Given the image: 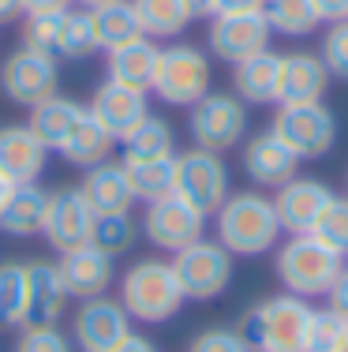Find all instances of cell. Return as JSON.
Returning <instances> with one entry per match:
<instances>
[{
	"mask_svg": "<svg viewBox=\"0 0 348 352\" xmlns=\"http://www.w3.org/2000/svg\"><path fill=\"white\" fill-rule=\"evenodd\" d=\"M281 236H285V229L277 221L273 199L259 188L232 191L213 214V240H221L236 258L270 255V251H277Z\"/></svg>",
	"mask_w": 348,
	"mask_h": 352,
	"instance_id": "6da1fadb",
	"label": "cell"
},
{
	"mask_svg": "<svg viewBox=\"0 0 348 352\" xmlns=\"http://www.w3.org/2000/svg\"><path fill=\"white\" fill-rule=\"evenodd\" d=\"M184 289L176 281L172 258H157L146 255L139 263H131L120 278V304L131 315V322L143 326H161L169 318L180 315L184 307Z\"/></svg>",
	"mask_w": 348,
	"mask_h": 352,
	"instance_id": "7a4b0ae2",
	"label": "cell"
},
{
	"mask_svg": "<svg viewBox=\"0 0 348 352\" xmlns=\"http://www.w3.org/2000/svg\"><path fill=\"white\" fill-rule=\"evenodd\" d=\"M314 307L303 296L277 292L255 304L236 326L244 333L247 349L255 352H308V330H311Z\"/></svg>",
	"mask_w": 348,
	"mask_h": 352,
	"instance_id": "3957f363",
	"label": "cell"
},
{
	"mask_svg": "<svg viewBox=\"0 0 348 352\" xmlns=\"http://www.w3.org/2000/svg\"><path fill=\"white\" fill-rule=\"evenodd\" d=\"M345 266L348 258L337 255L334 248H326L322 240H314L311 232L308 236H288L285 244H277V255H273V270H277L281 289L303 300L326 296Z\"/></svg>",
	"mask_w": 348,
	"mask_h": 352,
	"instance_id": "277c9868",
	"label": "cell"
},
{
	"mask_svg": "<svg viewBox=\"0 0 348 352\" xmlns=\"http://www.w3.org/2000/svg\"><path fill=\"white\" fill-rule=\"evenodd\" d=\"M213 82V64L206 49L192 45V41H172V45H161V56H157V75L150 94L165 105L176 109H192L202 94H210Z\"/></svg>",
	"mask_w": 348,
	"mask_h": 352,
	"instance_id": "5b68a950",
	"label": "cell"
},
{
	"mask_svg": "<svg viewBox=\"0 0 348 352\" xmlns=\"http://www.w3.org/2000/svg\"><path fill=\"white\" fill-rule=\"evenodd\" d=\"M247 105L229 90H210L187 109V135L195 146L229 154L247 139Z\"/></svg>",
	"mask_w": 348,
	"mask_h": 352,
	"instance_id": "8992f818",
	"label": "cell"
},
{
	"mask_svg": "<svg viewBox=\"0 0 348 352\" xmlns=\"http://www.w3.org/2000/svg\"><path fill=\"white\" fill-rule=\"evenodd\" d=\"M270 131L292 150L300 162L326 157L337 146V116L326 102H300L277 105V116L270 120Z\"/></svg>",
	"mask_w": 348,
	"mask_h": 352,
	"instance_id": "52a82bcc",
	"label": "cell"
},
{
	"mask_svg": "<svg viewBox=\"0 0 348 352\" xmlns=\"http://www.w3.org/2000/svg\"><path fill=\"white\" fill-rule=\"evenodd\" d=\"M172 270L187 300H218L229 292L232 274H236V255L221 240H195L184 251L172 255Z\"/></svg>",
	"mask_w": 348,
	"mask_h": 352,
	"instance_id": "ba28073f",
	"label": "cell"
},
{
	"mask_svg": "<svg viewBox=\"0 0 348 352\" xmlns=\"http://www.w3.org/2000/svg\"><path fill=\"white\" fill-rule=\"evenodd\" d=\"M172 195L192 203L206 217L218 214V206L232 195V176H229L225 157L202 146H192L184 154L176 150V191Z\"/></svg>",
	"mask_w": 348,
	"mask_h": 352,
	"instance_id": "9c48e42d",
	"label": "cell"
},
{
	"mask_svg": "<svg viewBox=\"0 0 348 352\" xmlns=\"http://www.w3.org/2000/svg\"><path fill=\"white\" fill-rule=\"evenodd\" d=\"M60 60L38 53L30 45H19L4 56L0 64V90L12 105H23V109H34L41 105L45 98L60 94Z\"/></svg>",
	"mask_w": 348,
	"mask_h": 352,
	"instance_id": "30bf717a",
	"label": "cell"
},
{
	"mask_svg": "<svg viewBox=\"0 0 348 352\" xmlns=\"http://www.w3.org/2000/svg\"><path fill=\"white\" fill-rule=\"evenodd\" d=\"M68 333L76 352H113L135 330H131V315L124 311L120 296L105 292V296H94V300H79Z\"/></svg>",
	"mask_w": 348,
	"mask_h": 352,
	"instance_id": "8fae6325",
	"label": "cell"
},
{
	"mask_svg": "<svg viewBox=\"0 0 348 352\" xmlns=\"http://www.w3.org/2000/svg\"><path fill=\"white\" fill-rule=\"evenodd\" d=\"M139 232L157 251L176 255V251H184L187 244L206 236V214L195 210L192 203H184L180 195H169V199H157V203H146Z\"/></svg>",
	"mask_w": 348,
	"mask_h": 352,
	"instance_id": "7c38bea8",
	"label": "cell"
},
{
	"mask_svg": "<svg viewBox=\"0 0 348 352\" xmlns=\"http://www.w3.org/2000/svg\"><path fill=\"white\" fill-rule=\"evenodd\" d=\"M273 30L266 23V12H232V15H210V30H206V49L218 56L221 64H240L247 56L270 49Z\"/></svg>",
	"mask_w": 348,
	"mask_h": 352,
	"instance_id": "4fadbf2b",
	"label": "cell"
},
{
	"mask_svg": "<svg viewBox=\"0 0 348 352\" xmlns=\"http://www.w3.org/2000/svg\"><path fill=\"white\" fill-rule=\"evenodd\" d=\"M334 199V188L318 176H292L288 184H281L273 191V210H277V221L288 236H308V232L318 225L322 210Z\"/></svg>",
	"mask_w": 348,
	"mask_h": 352,
	"instance_id": "5bb4252c",
	"label": "cell"
},
{
	"mask_svg": "<svg viewBox=\"0 0 348 352\" xmlns=\"http://www.w3.org/2000/svg\"><path fill=\"white\" fill-rule=\"evenodd\" d=\"M240 165H244L247 180L259 191H277L292 176H300V157L285 146L273 131H259V135L240 142Z\"/></svg>",
	"mask_w": 348,
	"mask_h": 352,
	"instance_id": "9a60e30c",
	"label": "cell"
},
{
	"mask_svg": "<svg viewBox=\"0 0 348 352\" xmlns=\"http://www.w3.org/2000/svg\"><path fill=\"white\" fill-rule=\"evenodd\" d=\"M90 229H94V210H90L86 199L79 195V188L49 191V210H45L41 236L49 240V248H53L56 255L90 244Z\"/></svg>",
	"mask_w": 348,
	"mask_h": 352,
	"instance_id": "2e32d148",
	"label": "cell"
},
{
	"mask_svg": "<svg viewBox=\"0 0 348 352\" xmlns=\"http://www.w3.org/2000/svg\"><path fill=\"white\" fill-rule=\"evenodd\" d=\"M56 270H60V281H64V292L68 300H94V296H105L116 281V258L97 251L94 244H82V248H71L56 258Z\"/></svg>",
	"mask_w": 348,
	"mask_h": 352,
	"instance_id": "e0dca14e",
	"label": "cell"
},
{
	"mask_svg": "<svg viewBox=\"0 0 348 352\" xmlns=\"http://www.w3.org/2000/svg\"><path fill=\"white\" fill-rule=\"evenodd\" d=\"M86 109L116 142L128 139L131 131L143 124V116L150 113V105H146V90L120 87V82H113V79H105L102 87L94 90V98H90Z\"/></svg>",
	"mask_w": 348,
	"mask_h": 352,
	"instance_id": "ac0fdd59",
	"label": "cell"
},
{
	"mask_svg": "<svg viewBox=\"0 0 348 352\" xmlns=\"http://www.w3.org/2000/svg\"><path fill=\"white\" fill-rule=\"evenodd\" d=\"M79 195L86 199V206L94 214H124L135 206V191H131L128 169H124V162H113V157L82 169Z\"/></svg>",
	"mask_w": 348,
	"mask_h": 352,
	"instance_id": "d6986e66",
	"label": "cell"
},
{
	"mask_svg": "<svg viewBox=\"0 0 348 352\" xmlns=\"http://www.w3.org/2000/svg\"><path fill=\"white\" fill-rule=\"evenodd\" d=\"M49 146L27 124H4L0 128V173L12 184H34L45 173Z\"/></svg>",
	"mask_w": 348,
	"mask_h": 352,
	"instance_id": "ffe728a7",
	"label": "cell"
},
{
	"mask_svg": "<svg viewBox=\"0 0 348 352\" xmlns=\"http://www.w3.org/2000/svg\"><path fill=\"white\" fill-rule=\"evenodd\" d=\"M68 304L60 270L49 258H30L27 263V322L23 326H56Z\"/></svg>",
	"mask_w": 348,
	"mask_h": 352,
	"instance_id": "44dd1931",
	"label": "cell"
},
{
	"mask_svg": "<svg viewBox=\"0 0 348 352\" xmlns=\"http://www.w3.org/2000/svg\"><path fill=\"white\" fill-rule=\"evenodd\" d=\"M329 87V72L318 53H281V90L277 105L322 102Z\"/></svg>",
	"mask_w": 348,
	"mask_h": 352,
	"instance_id": "7402d4cb",
	"label": "cell"
},
{
	"mask_svg": "<svg viewBox=\"0 0 348 352\" xmlns=\"http://www.w3.org/2000/svg\"><path fill=\"white\" fill-rule=\"evenodd\" d=\"M277 90H281V53L262 49V53L232 64V94L244 105H277Z\"/></svg>",
	"mask_w": 348,
	"mask_h": 352,
	"instance_id": "603a6c76",
	"label": "cell"
},
{
	"mask_svg": "<svg viewBox=\"0 0 348 352\" xmlns=\"http://www.w3.org/2000/svg\"><path fill=\"white\" fill-rule=\"evenodd\" d=\"M82 116H86V105H82V102H76V98H64V94H53V98H45L41 105L30 109L27 128L34 131L41 142H45L49 154H56L64 142L76 135V128L82 124Z\"/></svg>",
	"mask_w": 348,
	"mask_h": 352,
	"instance_id": "cb8c5ba5",
	"label": "cell"
},
{
	"mask_svg": "<svg viewBox=\"0 0 348 352\" xmlns=\"http://www.w3.org/2000/svg\"><path fill=\"white\" fill-rule=\"evenodd\" d=\"M45 210H49V191L41 184H15L12 195H8L4 210H0V232L15 240H30L41 236V225H45Z\"/></svg>",
	"mask_w": 348,
	"mask_h": 352,
	"instance_id": "d4e9b609",
	"label": "cell"
},
{
	"mask_svg": "<svg viewBox=\"0 0 348 352\" xmlns=\"http://www.w3.org/2000/svg\"><path fill=\"white\" fill-rule=\"evenodd\" d=\"M157 56H161V45H157L154 38H135V41H128V45L113 49L105 68H109L113 82L150 94L154 75H157Z\"/></svg>",
	"mask_w": 348,
	"mask_h": 352,
	"instance_id": "484cf974",
	"label": "cell"
},
{
	"mask_svg": "<svg viewBox=\"0 0 348 352\" xmlns=\"http://www.w3.org/2000/svg\"><path fill=\"white\" fill-rule=\"evenodd\" d=\"M90 15H94L97 49H105V53H113V49L128 45V41H135V38H146L131 0H113V4L90 8Z\"/></svg>",
	"mask_w": 348,
	"mask_h": 352,
	"instance_id": "4316f807",
	"label": "cell"
},
{
	"mask_svg": "<svg viewBox=\"0 0 348 352\" xmlns=\"http://www.w3.org/2000/svg\"><path fill=\"white\" fill-rule=\"evenodd\" d=\"M135 15L143 23V34L154 41H172L195 23L187 0H131Z\"/></svg>",
	"mask_w": 348,
	"mask_h": 352,
	"instance_id": "83f0119b",
	"label": "cell"
},
{
	"mask_svg": "<svg viewBox=\"0 0 348 352\" xmlns=\"http://www.w3.org/2000/svg\"><path fill=\"white\" fill-rule=\"evenodd\" d=\"M150 157H176V131L165 116L146 113L143 124L124 139V162H150Z\"/></svg>",
	"mask_w": 348,
	"mask_h": 352,
	"instance_id": "f1b7e54d",
	"label": "cell"
},
{
	"mask_svg": "<svg viewBox=\"0 0 348 352\" xmlns=\"http://www.w3.org/2000/svg\"><path fill=\"white\" fill-rule=\"evenodd\" d=\"M135 191V203H157L176 191V157H150V162H124Z\"/></svg>",
	"mask_w": 348,
	"mask_h": 352,
	"instance_id": "f546056e",
	"label": "cell"
},
{
	"mask_svg": "<svg viewBox=\"0 0 348 352\" xmlns=\"http://www.w3.org/2000/svg\"><path fill=\"white\" fill-rule=\"evenodd\" d=\"M113 146H116V139L102 128V124L94 120V116H90V109H86V116H82V124L76 128V135L64 142V146L56 150V154H60L68 165L90 169V165H97V162H109Z\"/></svg>",
	"mask_w": 348,
	"mask_h": 352,
	"instance_id": "4dcf8cb0",
	"label": "cell"
},
{
	"mask_svg": "<svg viewBox=\"0 0 348 352\" xmlns=\"http://www.w3.org/2000/svg\"><path fill=\"white\" fill-rule=\"evenodd\" d=\"M262 12H266L273 34H285V38H308L322 23L311 0H262Z\"/></svg>",
	"mask_w": 348,
	"mask_h": 352,
	"instance_id": "1f68e13d",
	"label": "cell"
},
{
	"mask_svg": "<svg viewBox=\"0 0 348 352\" xmlns=\"http://www.w3.org/2000/svg\"><path fill=\"white\" fill-rule=\"evenodd\" d=\"M27 322V263H0V326L23 330Z\"/></svg>",
	"mask_w": 348,
	"mask_h": 352,
	"instance_id": "d6a6232c",
	"label": "cell"
},
{
	"mask_svg": "<svg viewBox=\"0 0 348 352\" xmlns=\"http://www.w3.org/2000/svg\"><path fill=\"white\" fill-rule=\"evenodd\" d=\"M139 240V221L131 217V210L124 214H94V229H90V244L105 255L120 258L135 248Z\"/></svg>",
	"mask_w": 348,
	"mask_h": 352,
	"instance_id": "836d02e7",
	"label": "cell"
},
{
	"mask_svg": "<svg viewBox=\"0 0 348 352\" xmlns=\"http://www.w3.org/2000/svg\"><path fill=\"white\" fill-rule=\"evenodd\" d=\"M90 53H97L94 15H90V8H68V15H64L60 60H86Z\"/></svg>",
	"mask_w": 348,
	"mask_h": 352,
	"instance_id": "e575fe53",
	"label": "cell"
},
{
	"mask_svg": "<svg viewBox=\"0 0 348 352\" xmlns=\"http://www.w3.org/2000/svg\"><path fill=\"white\" fill-rule=\"evenodd\" d=\"M64 15L68 12H45V15H27L23 19V45L38 49V53L60 60L64 45Z\"/></svg>",
	"mask_w": 348,
	"mask_h": 352,
	"instance_id": "d590c367",
	"label": "cell"
},
{
	"mask_svg": "<svg viewBox=\"0 0 348 352\" xmlns=\"http://www.w3.org/2000/svg\"><path fill=\"white\" fill-rule=\"evenodd\" d=\"M314 240H322L326 248H334L337 255L348 258V195H334L329 206L322 210L318 225L311 229Z\"/></svg>",
	"mask_w": 348,
	"mask_h": 352,
	"instance_id": "8d00e7d4",
	"label": "cell"
},
{
	"mask_svg": "<svg viewBox=\"0 0 348 352\" xmlns=\"http://www.w3.org/2000/svg\"><path fill=\"white\" fill-rule=\"evenodd\" d=\"M322 64H326L329 79L348 82V19L329 23V30L322 34V49H318Z\"/></svg>",
	"mask_w": 348,
	"mask_h": 352,
	"instance_id": "74e56055",
	"label": "cell"
},
{
	"mask_svg": "<svg viewBox=\"0 0 348 352\" xmlns=\"http://www.w3.org/2000/svg\"><path fill=\"white\" fill-rule=\"evenodd\" d=\"M15 352H76L71 333L60 326H23L15 338Z\"/></svg>",
	"mask_w": 348,
	"mask_h": 352,
	"instance_id": "f35d334b",
	"label": "cell"
},
{
	"mask_svg": "<svg viewBox=\"0 0 348 352\" xmlns=\"http://www.w3.org/2000/svg\"><path fill=\"white\" fill-rule=\"evenodd\" d=\"M348 326L345 315H337L334 307H318L311 311V330H308V352H329L341 338V330Z\"/></svg>",
	"mask_w": 348,
	"mask_h": 352,
	"instance_id": "ab89813d",
	"label": "cell"
},
{
	"mask_svg": "<svg viewBox=\"0 0 348 352\" xmlns=\"http://www.w3.org/2000/svg\"><path fill=\"white\" fill-rule=\"evenodd\" d=\"M187 352H251L244 341V333L232 326H206L202 333H195Z\"/></svg>",
	"mask_w": 348,
	"mask_h": 352,
	"instance_id": "60d3db41",
	"label": "cell"
},
{
	"mask_svg": "<svg viewBox=\"0 0 348 352\" xmlns=\"http://www.w3.org/2000/svg\"><path fill=\"white\" fill-rule=\"evenodd\" d=\"M326 300H329L326 307H334L337 315H345V318H348V266L341 270V278L334 281V289L326 292Z\"/></svg>",
	"mask_w": 348,
	"mask_h": 352,
	"instance_id": "b9f144b4",
	"label": "cell"
},
{
	"mask_svg": "<svg viewBox=\"0 0 348 352\" xmlns=\"http://www.w3.org/2000/svg\"><path fill=\"white\" fill-rule=\"evenodd\" d=\"M314 12H318L322 23H337V19H348V0H311Z\"/></svg>",
	"mask_w": 348,
	"mask_h": 352,
	"instance_id": "7bdbcfd3",
	"label": "cell"
},
{
	"mask_svg": "<svg viewBox=\"0 0 348 352\" xmlns=\"http://www.w3.org/2000/svg\"><path fill=\"white\" fill-rule=\"evenodd\" d=\"M71 0H23V15H45V12H68Z\"/></svg>",
	"mask_w": 348,
	"mask_h": 352,
	"instance_id": "ee69618b",
	"label": "cell"
},
{
	"mask_svg": "<svg viewBox=\"0 0 348 352\" xmlns=\"http://www.w3.org/2000/svg\"><path fill=\"white\" fill-rule=\"evenodd\" d=\"M262 0H213V15H232V12H259Z\"/></svg>",
	"mask_w": 348,
	"mask_h": 352,
	"instance_id": "f6af8a7d",
	"label": "cell"
},
{
	"mask_svg": "<svg viewBox=\"0 0 348 352\" xmlns=\"http://www.w3.org/2000/svg\"><path fill=\"white\" fill-rule=\"evenodd\" d=\"M113 352H157V349H154L150 338H143V333H131V338H124Z\"/></svg>",
	"mask_w": 348,
	"mask_h": 352,
	"instance_id": "bcb514c9",
	"label": "cell"
},
{
	"mask_svg": "<svg viewBox=\"0 0 348 352\" xmlns=\"http://www.w3.org/2000/svg\"><path fill=\"white\" fill-rule=\"evenodd\" d=\"M23 15V0H0V27L15 23Z\"/></svg>",
	"mask_w": 348,
	"mask_h": 352,
	"instance_id": "7dc6e473",
	"label": "cell"
},
{
	"mask_svg": "<svg viewBox=\"0 0 348 352\" xmlns=\"http://www.w3.org/2000/svg\"><path fill=\"white\" fill-rule=\"evenodd\" d=\"M187 8H192L195 19H210L213 15V0H187Z\"/></svg>",
	"mask_w": 348,
	"mask_h": 352,
	"instance_id": "c3c4849f",
	"label": "cell"
},
{
	"mask_svg": "<svg viewBox=\"0 0 348 352\" xmlns=\"http://www.w3.org/2000/svg\"><path fill=\"white\" fill-rule=\"evenodd\" d=\"M12 188H15V184L8 180L4 173H0V210H4V203H8V195H12Z\"/></svg>",
	"mask_w": 348,
	"mask_h": 352,
	"instance_id": "681fc988",
	"label": "cell"
},
{
	"mask_svg": "<svg viewBox=\"0 0 348 352\" xmlns=\"http://www.w3.org/2000/svg\"><path fill=\"white\" fill-rule=\"evenodd\" d=\"M329 352H348V326H345V330H341V338H337V345L329 349Z\"/></svg>",
	"mask_w": 348,
	"mask_h": 352,
	"instance_id": "f907efd6",
	"label": "cell"
},
{
	"mask_svg": "<svg viewBox=\"0 0 348 352\" xmlns=\"http://www.w3.org/2000/svg\"><path fill=\"white\" fill-rule=\"evenodd\" d=\"M71 4H79V8H102V4H113V0H71Z\"/></svg>",
	"mask_w": 348,
	"mask_h": 352,
	"instance_id": "816d5d0a",
	"label": "cell"
},
{
	"mask_svg": "<svg viewBox=\"0 0 348 352\" xmlns=\"http://www.w3.org/2000/svg\"><path fill=\"white\" fill-rule=\"evenodd\" d=\"M345 184H348V176H345ZM345 195H348V191H345Z\"/></svg>",
	"mask_w": 348,
	"mask_h": 352,
	"instance_id": "f5cc1de1",
	"label": "cell"
},
{
	"mask_svg": "<svg viewBox=\"0 0 348 352\" xmlns=\"http://www.w3.org/2000/svg\"><path fill=\"white\" fill-rule=\"evenodd\" d=\"M251 352H255V349H251Z\"/></svg>",
	"mask_w": 348,
	"mask_h": 352,
	"instance_id": "db71d44e",
	"label": "cell"
}]
</instances>
